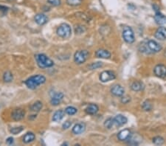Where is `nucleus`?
<instances>
[{
	"label": "nucleus",
	"instance_id": "nucleus-1",
	"mask_svg": "<svg viewBox=\"0 0 166 146\" xmlns=\"http://www.w3.org/2000/svg\"><path fill=\"white\" fill-rule=\"evenodd\" d=\"M46 82V78L42 75H33L27 78V80L24 81V84L27 86V88L30 89H35L38 88L40 85L44 84Z\"/></svg>",
	"mask_w": 166,
	"mask_h": 146
},
{
	"label": "nucleus",
	"instance_id": "nucleus-2",
	"mask_svg": "<svg viewBox=\"0 0 166 146\" xmlns=\"http://www.w3.org/2000/svg\"><path fill=\"white\" fill-rule=\"evenodd\" d=\"M35 58L37 64L42 69L51 67L54 65V62L45 54H38L35 56Z\"/></svg>",
	"mask_w": 166,
	"mask_h": 146
},
{
	"label": "nucleus",
	"instance_id": "nucleus-3",
	"mask_svg": "<svg viewBox=\"0 0 166 146\" xmlns=\"http://www.w3.org/2000/svg\"><path fill=\"white\" fill-rule=\"evenodd\" d=\"M56 33L58 36L63 38H67L71 35L72 30L70 26L66 23H63L57 28Z\"/></svg>",
	"mask_w": 166,
	"mask_h": 146
},
{
	"label": "nucleus",
	"instance_id": "nucleus-4",
	"mask_svg": "<svg viewBox=\"0 0 166 146\" xmlns=\"http://www.w3.org/2000/svg\"><path fill=\"white\" fill-rule=\"evenodd\" d=\"M89 52L86 50H78L74 55V61L77 64H82L85 62L89 57Z\"/></svg>",
	"mask_w": 166,
	"mask_h": 146
},
{
	"label": "nucleus",
	"instance_id": "nucleus-5",
	"mask_svg": "<svg viewBox=\"0 0 166 146\" xmlns=\"http://www.w3.org/2000/svg\"><path fill=\"white\" fill-rule=\"evenodd\" d=\"M123 38L126 43L132 44L135 41L134 33L130 27H125L123 30Z\"/></svg>",
	"mask_w": 166,
	"mask_h": 146
},
{
	"label": "nucleus",
	"instance_id": "nucleus-6",
	"mask_svg": "<svg viewBox=\"0 0 166 146\" xmlns=\"http://www.w3.org/2000/svg\"><path fill=\"white\" fill-rule=\"evenodd\" d=\"M146 47H147L148 50H149V54L150 53H157L162 50V46L154 40H149L146 42Z\"/></svg>",
	"mask_w": 166,
	"mask_h": 146
},
{
	"label": "nucleus",
	"instance_id": "nucleus-7",
	"mask_svg": "<svg viewBox=\"0 0 166 146\" xmlns=\"http://www.w3.org/2000/svg\"><path fill=\"white\" fill-rule=\"evenodd\" d=\"M115 78H116L115 73L110 70L103 71V72L100 73V76H99V79L103 83H106L108 82V81L114 80V79H115Z\"/></svg>",
	"mask_w": 166,
	"mask_h": 146
},
{
	"label": "nucleus",
	"instance_id": "nucleus-8",
	"mask_svg": "<svg viewBox=\"0 0 166 146\" xmlns=\"http://www.w3.org/2000/svg\"><path fill=\"white\" fill-rule=\"evenodd\" d=\"M154 72L156 76L160 78H164L166 77V66L163 64L157 65L154 67Z\"/></svg>",
	"mask_w": 166,
	"mask_h": 146
},
{
	"label": "nucleus",
	"instance_id": "nucleus-9",
	"mask_svg": "<svg viewBox=\"0 0 166 146\" xmlns=\"http://www.w3.org/2000/svg\"><path fill=\"white\" fill-rule=\"evenodd\" d=\"M24 115H25V111L22 108H17L13 111V112L11 113V117L15 121H19L21 120H22L24 117Z\"/></svg>",
	"mask_w": 166,
	"mask_h": 146
},
{
	"label": "nucleus",
	"instance_id": "nucleus-10",
	"mask_svg": "<svg viewBox=\"0 0 166 146\" xmlns=\"http://www.w3.org/2000/svg\"><path fill=\"white\" fill-rule=\"evenodd\" d=\"M124 92L125 90L123 87L120 85H118V84L114 85L111 89V93L116 97H122L124 95Z\"/></svg>",
	"mask_w": 166,
	"mask_h": 146
},
{
	"label": "nucleus",
	"instance_id": "nucleus-11",
	"mask_svg": "<svg viewBox=\"0 0 166 146\" xmlns=\"http://www.w3.org/2000/svg\"><path fill=\"white\" fill-rule=\"evenodd\" d=\"M131 137V133L129 129H123L120 131L118 134V138L120 141H126L130 139Z\"/></svg>",
	"mask_w": 166,
	"mask_h": 146
},
{
	"label": "nucleus",
	"instance_id": "nucleus-12",
	"mask_svg": "<svg viewBox=\"0 0 166 146\" xmlns=\"http://www.w3.org/2000/svg\"><path fill=\"white\" fill-rule=\"evenodd\" d=\"M154 37L160 41L166 40V28L163 27H160L156 30L154 33Z\"/></svg>",
	"mask_w": 166,
	"mask_h": 146
},
{
	"label": "nucleus",
	"instance_id": "nucleus-13",
	"mask_svg": "<svg viewBox=\"0 0 166 146\" xmlns=\"http://www.w3.org/2000/svg\"><path fill=\"white\" fill-rule=\"evenodd\" d=\"M114 120V123H115V126H122L123 125L126 124L127 121V118L125 116L122 114H118L113 118Z\"/></svg>",
	"mask_w": 166,
	"mask_h": 146
},
{
	"label": "nucleus",
	"instance_id": "nucleus-14",
	"mask_svg": "<svg viewBox=\"0 0 166 146\" xmlns=\"http://www.w3.org/2000/svg\"><path fill=\"white\" fill-rule=\"evenodd\" d=\"M63 94L61 92H58V93H55L53 95V96L52 97L51 100H50V103L53 105H58L61 102V100L63 98Z\"/></svg>",
	"mask_w": 166,
	"mask_h": 146
},
{
	"label": "nucleus",
	"instance_id": "nucleus-15",
	"mask_svg": "<svg viewBox=\"0 0 166 146\" xmlns=\"http://www.w3.org/2000/svg\"><path fill=\"white\" fill-rule=\"evenodd\" d=\"M34 19H35V22H36V24H38V25H44L48 22V16L42 14H36L34 17Z\"/></svg>",
	"mask_w": 166,
	"mask_h": 146
},
{
	"label": "nucleus",
	"instance_id": "nucleus-16",
	"mask_svg": "<svg viewBox=\"0 0 166 146\" xmlns=\"http://www.w3.org/2000/svg\"><path fill=\"white\" fill-rule=\"evenodd\" d=\"M86 130V124L84 123H77L72 128V132L75 134H81L84 133Z\"/></svg>",
	"mask_w": 166,
	"mask_h": 146
},
{
	"label": "nucleus",
	"instance_id": "nucleus-17",
	"mask_svg": "<svg viewBox=\"0 0 166 146\" xmlns=\"http://www.w3.org/2000/svg\"><path fill=\"white\" fill-rule=\"evenodd\" d=\"M95 56L97 58L108 59V58H109L111 57V53L108 51V50H103V49H100V50L96 51Z\"/></svg>",
	"mask_w": 166,
	"mask_h": 146
},
{
	"label": "nucleus",
	"instance_id": "nucleus-18",
	"mask_svg": "<svg viewBox=\"0 0 166 146\" xmlns=\"http://www.w3.org/2000/svg\"><path fill=\"white\" fill-rule=\"evenodd\" d=\"M154 20H155L156 23L158 24H164L166 23V17L163 14H161L160 11L155 12Z\"/></svg>",
	"mask_w": 166,
	"mask_h": 146
},
{
	"label": "nucleus",
	"instance_id": "nucleus-19",
	"mask_svg": "<svg viewBox=\"0 0 166 146\" xmlns=\"http://www.w3.org/2000/svg\"><path fill=\"white\" fill-rule=\"evenodd\" d=\"M99 108L96 104H90L86 108L85 111L87 114L89 115H95L98 111Z\"/></svg>",
	"mask_w": 166,
	"mask_h": 146
},
{
	"label": "nucleus",
	"instance_id": "nucleus-20",
	"mask_svg": "<svg viewBox=\"0 0 166 146\" xmlns=\"http://www.w3.org/2000/svg\"><path fill=\"white\" fill-rule=\"evenodd\" d=\"M144 84L141 81H134L131 84V89L134 92H140L144 89Z\"/></svg>",
	"mask_w": 166,
	"mask_h": 146
},
{
	"label": "nucleus",
	"instance_id": "nucleus-21",
	"mask_svg": "<svg viewBox=\"0 0 166 146\" xmlns=\"http://www.w3.org/2000/svg\"><path fill=\"white\" fill-rule=\"evenodd\" d=\"M65 115V111H63V110H58L54 113L53 117V120L55 122H58L61 121L63 119V117Z\"/></svg>",
	"mask_w": 166,
	"mask_h": 146
},
{
	"label": "nucleus",
	"instance_id": "nucleus-22",
	"mask_svg": "<svg viewBox=\"0 0 166 146\" xmlns=\"http://www.w3.org/2000/svg\"><path fill=\"white\" fill-rule=\"evenodd\" d=\"M35 139V136L33 133L32 132H28L23 137V142L25 144H28L32 142V141H34V139Z\"/></svg>",
	"mask_w": 166,
	"mask_h": 146
},
{
	"label": "nucleus",
	"instance_id": "nucleus-23",
	"mask_svg": "<svg viewBox=\"0 0 166 146\" xmlns=\"http://www.w3.org/2000/svg\"><path fill=\"white\" fill-rule=\"evenodd\" d=\"M42 106H43V105H42V102L36 101L30 106V110L32 111H34V112H38L42 108Z\"/></svg>",
	"mask_w": 166,
	"mask_h": 146
},
{
	"label": "nucleus",
	"instance_id": "nucleus-24",
	"mask_svg": "<svg viewBox=\"0 0 166 146\" xmlns=\"http://www.w3.org/2000/svg\"><path fill=\"white\" fill-rule=\"evenodd\" d=\"M14 79L13 74L10 71H6L3 75V80L6 83H11Z\"/></svg>",
	"mask_w": 166,
	"mask_h": 146
},
{
	"label": "nucleus",
	"instance_id": "nucleus-25",
	"mask_svg": "<svg viewBox=\"0 0 166 146\" xmlns=\"http://www.w3.org/2000/svg\"><path fill=\"white\" fill-rule=\"evenodd\" d=\"M153 143L156 145H161L165 142V139H163L162 137H159V136H157V137H155L153 138L152 140Z\"/></svg>",
	"mask_w": 166,
	"mask_h": 146
},
{
	"label": "nucleus",
	"instance_id": "nucleus-26",
	"mask_svg": "<svg viewBox=\"0 0 166 146\" xmlns=\"http://www.w3.org/2000/svg\"><path fill=\"white\" fill-rule=\"evenodd\" d=\"M77 108L73 106H68L65 108V113L68 115H74L77 113Z\"/></svg>",
	"mask_w": 166,
	"mask_h": 146
},
{
	"label": "nucleus",
	"instance_id": "nucleus-27",
	"mask_svg": "<svg viewBox=\"0 0 166 146\" xmlns=\"http://www.w3.org/2000/svg\"><path fill=\"white\" fill-rule=\"evenodd\" d=\"M66 4L70 6H79L82 4L83 0H66Z\"/></svg>",
	"mask_w": 166,
	"mask_h": 146
},
{
	"label": "nucleus",
	"instance_id": "nucleus-28",
	"mask_svg": "<svg viewBox=\"0 0 166 146\" xmlns=\"http://www.w3.org/2000/svg\"><path fill=\"white\" fill-rule=\"evenodd\" d=\"M114 125H115V123H114V120L113 118L112 117L107 119L105 121V123H104V126L108 129H112V128L113 127Z\"/></svg>",
	"mask_w": 166,
	"mask_h": 146
},
{
	"label": "nucleus",
	"instance_id": "nucleus-29",
	"mask_svg": "<svg viewBox=\"0 0 166 146\" xmlns=\"http://www.w3.org/2000/svg\"><path fill=\"white\" fill-rule=\"evenodd\" d=\"M143 108L145 110V111H151L152 109V105L149 101L146 100L143 103Z\"/></svg>",
	"mask_w": 166,
	"mask_h": 146
},
{
	"label": "nucleus",
	"instance_id": "nucleus-30",
	"mask_svg": "<svg viewBox=\"0 0 166 146\" xmlns=\"http://www.w3.org/2000/svg\"><path fill=\"white\" fill-rule=\"evenodd\" d=\"M8 11H9V8L8 7L4 5H0V17L5 16L8 14Z\"/></svg>",
	"mask_w": 166,
	"mask_h": 146
},
{
	"label": "nucleus",
	"instance_id": "nucleus-31",
	"mask_svg": "<svg viewBox=\"0 0 166 146\" xmlns=\"http://www.w3.org/2000/svg\"><path fill=\"white\" fill-rule=\"evenodd\" d=\"M102 66H103V63L98 61V62L92 63V64L89 65V69H98V68L101 67Z\"/></svg>",
	"mask_w": 166,
	"mask_h": 146
},
{
	"label": "nucleus",
	"instance_id": "nucleus-32",
	"mask_svg": "<svg viewBox=\"0 0 166 146\" xmlns=\"http://www.w3.org/2000/svg\"><path fill=\"white\" fill-rule=\"evenodd\" d=\"M23 130H24L23 126H19V127H14V128H12V129H11V132L13 134H19L20 132H22Z\"/></svg>",
	"mask_w": 166,
	"mask_h": 146
},
{
	"label": "nucleus",
	"instance_id": "nucleus-33",
	"mask_svg": "<svg viewBox=\"0 0 166 146\" xmlns=\"http://www.w3.org/2000/svg\"><path fill=\"white\" fill-rule=\"evenodd\" d=\"M49 4L52 5L53 6H59L61 5V0H47Z\"/></svg>",
	"mask_w": 166,
	"mask_h": 146
},
{
	"label": "nucleus",
	"instance_id": "nucleus-34",
	"mask_svg": "<svg viewBox=\"0 0 166 146\" xmlns=\"http://www.w3.org/2000/svg\"><path fill=\"white\" fill-rule=\"evenodd\" d=\"M131 101V97L128 96L123 97L121 98V103H123V104H126V103H129Z\"/></svg>",
	"mask_w": 166,
	"mask_h": 146
},
{
	"label": "nucleus",
	"instance_id": "nucleus-35",
	"mask_svg": "<svg viewBox=\"0 0 166 146\" xmlns=\"http://www.w3.org/2000/svg\"><path fill=\"white\" fill-rule=\"evenodd\" d=\"M71 126H72V122L67 120L63 123V126H62V128H63V129H68L69 128H70Z\"/></svg>",
	"mask_w": 166,
	"mask_h": 146
},
{
	"label": "nucleus",
	"instance_id": "nucleus-36",
	"mask_svg": "<svg viewBox=\"0 0 166 146\" xmlns=\"http://www.w3.org/2000/svg\"><path fill=\"white\" fill-rule=\"evenodd\" d=\"M6 142L8 145H13L14 142V139L13 137H8L7 139H6Z\"/></svg>",
	"mask_w": 166,
	"mask_h": 146
},
{
	"label": "nucleus",
	"instance_id": "nucleus-37",
	"mask_svg": "<svg viewBox=\"0 0 166 146\" xmlns=\"http://www.w3.org/2000/svg\"><path fill=\"white\" fill-rule=\"evenodd\" d=\"M153 8H154V11H155V12H157V11H160V8H159L158 6L157 5H153Z\"/></svg>",
	"mask_w": 166,
	"mask_h": 146
},
{
	"label": "nucleus",
	"instance_id": "nucleus-38",
	"mask_svg": "<svg viewBox=\"0 0 166 146\" xmlns=\"http://www.w3.org/2000/svg\"><path fill=\"white\" fill-rule=\"evenodd\" d=\"M164 55H165V56H166V49H165V52H164Z\"/></svg>",
	"mask_w": 166,
	"mask_h": 146
}]
</instances>
